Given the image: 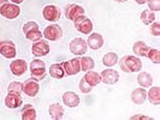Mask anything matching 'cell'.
Here are the masks:
<instances>
[{"label": "cell", "mask_w": 160, "mask_h": 120, "mask_svg": "<svg viewBox=\"0 0 160 120\" xmlns=\"http://www.w3.org/2000/svg\"><path fill=\"white\" fill-rule=\"evenodd\" d=\"M117 62H118V55L116 53H108L102 58V63L106 67H112L117 65Z\"/></svg>", "instance_id": "28"}, {"label": "cell", "mask_w": 160, "mask_h": 120, "mask_svg": "<svg viewBox=\"0 0 160 120\" xmlns=\"http://www.w3.org/2000/svg\"><path fill=\"white\" fill-rule=\"evenodd\" d=\"M155 12L149 9H146L141 13V21L143 22L145 25H149L150 23L155 21Z\"/></svg>", "instance_id": "26"}, {"label": "cell", "mask_w": 160, "mask_h": 120, "mask_svg": "<svg viewBox=\"0 0 160 120\" xmlns=\"http://www.w3.org/2000/svg\"><path fill=\"white\" fill-rule=\"evenodd\" d=\"M74 26L80 33L85 34V35H88L93 31V23L87 17H85L84 14L80 15L78 18H76L74 20Z\"/></svg>", "instance_id": "3"}, {"label": "cell", "mask_w": 160, "mask_h": 120, "mask_svg": "<svg viewBox=\"0 0 160 120\" xmlns=\"http://www.w3.org/2000/svg\"><path fill=\"white\" fill-rule=\"evenodd\" d=\"M70 51L76 56H82L87 51V43L83 38H74L70 43Z\"/></svg>", "instance_id": "7"}, {"label": "cell", "mask_w": 160, "mask_h": 120, "mask_svg": "<svg viewBox=\"0 0 160 120\" xmlns=\"http://www.w3.org/2000/svg\"><path fill=\"white\" fill-rule=\"evenodd\" d=\"M137 83L141 85L142 87H149L152 84V76L147 72H139L137 76Z\"/></svg>", "instance_id": "22"}, {"label": "cell", "mask_w": 160, "mask_h": 120, "mask_svg": "<svg viewBox=\"0 0 160 120\" xmlns=\"http://www.w3.org/2000/svg\"><path fill=\"white\" fill-rule=\"evenodd\" d=\"M36 30H39V28H38V24L36 23V22H28V23H25L23 25V32L24 34L28 33V32H32V31H36Z\"/></svg>", "instance_id": "32"}, {"label": "cell", "mask_w": 160, "mask_h": 120, "mask_svg": "<svg viewBox=\"0 0 160 120\" xmlns=\"http://www.w3.org/2000/svg\"><path fill=\"white\" fill-rule=\"evenodd\" d=\"M147 97L152 105H159L160 104V87L154 86L147 92Z\"/></svg>", "instance_id": "25"}, {"label": "cell", "mask_w": 160, "mask_h": 120, "mask_svg": "<svg viewBox=\"0 0 160 120\" xmlns=\"http://www.w3.org/2000/svg\"><path fill=\"white\" fill-rule=\"evenodd\" d=\"M8 93H15V94L21 95L23 93L22 89V83L20 82H11L8 86Z\"/></svg>", "instance_id": "30"}, {"label": "cell", "mask_w": 160, "mask_h": 120, "mask_svg": "<svg viewBox=\"0 0 160 120\" xmlns=\"http://www.w3.org/2000/svg\"><path fill=\"white\" fill-rule=\"evenodd\" d=\"M62 101L63 104L67 105L68 107H76L80 105V97L75 94L74 92H65L62 96Z\"/></svg>", "instance_id": "18"}, {"label": "cell", "mask_w": 160, "mask_h": 120, "mask_svg": "<svg viewBox=\"0 0 160 120\" xmlns=\"http://www.w3.org/2000/svg\"><path fill=\"white\" fill-rule=\"evenodd\" d=\"M60 15H61V11L57 6L53 4H48L42 9V17L45 18V20L50 22H56L59 20Z\"/></svg>", "instance_id": "9"}, {"label": "cell", "mask_w": 160, "mask_h": 120, "mask_svg": "<svg viewBox=\"0 0 160 120\" xmlns=\"http://www.w3.org/2000/svg\"><path fill=\"white\" fill-rule=\"evenodd\" d=\"M25 37L28 38V39L32 40V42H36V40L42 39V32H40L39 30H36V31H32V32H28V33H26Z\"/></svg>", "instance_id": "31"}, {"label": "cell", "mask_w": 160, "mask_h": 120, "mask_svg": "<svg viewBox=\"0 0 160 120\" xmlns=\"http://www.w3.org/2000/svg\"><path fill=\"white\" fill-rule=\"evenodd\" d=\"M63 112H64V109L60 104L56 103V104H52L50 105L49 107V115L52 119L55 120H59L63 117Z\"/></svg>", "instance_id": "20"}, {"label": "cell", "mask_w": 160, "mask_h": 120, "mask_svg": "<svg viewBox=\"0 0 160 120\" xmlns=\"http://www.w3.org/2000/svg\"><path fill=\"white\" fill-rule=\"evenodd\" d=\"M116 1H118V2H124V1H128V0H116Z\"/></svg>", "instance_id": "40"}, {"label": "cell", "mask_w": 160, "mask_h": 120, "mask_svg": "<svg viewBox=\"0 0 160 120\" xmlns=\"http://www.w3.org/2000/svg\"><path fill=\"white\" fill-rule=\"evenodd\" d=\"M23 103V99H22L21 95L15 94V93H8V95L4 98V104L8 108L11 109H15V108H19L20 106Z\"/></svg>", "instance_id": "15"}, {"label": "cell", "mask_w": 160, "mask_h": 120, "mask_svg": "<svg viewBox=\"0 0 160 120\" xmlns=\"http://www.w3.org/2000/svg\"><path fill=\"white\" fill-rule=\"evenodd\" d=\"M22 89H23V92L25 93L28 96L30 97H34L38 94L39 92V84L36 82V80L34 79H28L25 82L22 84Z\"/></svg>", "instance_id": "12"}, {"label": "cell", "mask_w": 160, "mask_h": 120, "mask_svg": "<svg viewBox=\"0 0 160 120\" xmlns=\"http://www.w3.org/2000/svg\"><path fill=\"white\" fill-rule=\"evenodd\" d=\"M86 43L92 49L97 50V49H100L103 46V37L99 33H93L88 36V39H87Z\"/></svg>", "instance_id": "16"}, {"label": "cell", "mask_w": 160, "mask_h": 120, "mask_svg": "<svg viewBox=\"0 0 160 120\" xmlns=\"http://www.w3.org/2000/svg\"><path fill=\"white\" fill-rule=\"evenodd\" d=\"M95 67V62H94L93 58L91 57H82L81 58V70L82 71H91Z\"/></svg>", "instance_id": "27"}, {"label": "cell", "mask_w": 160, "mask_h": 120, "mask_svg": "<svg viewBox=\"0 0 160 120\" xmlns=\"http://www.w3.org/2000/svg\"><path fill=\"white\" fill-rule=\"evenodd\" d=\"M131 119H152V118L147 116H143V115H136V116L131 117Z\"/></svg>", "instance_id": "36"}, {"label": "cell", "mask_w": 160, "mask_h": 120, "mask_svg": "<svg viewBox=\"0 0 160 120\" xmlns=\"http://www.w3.org/2000/svg\"><path fill=\"white\" fill-rule=\"evenodd\" d=\"M149 50V47L142 40L136 42L133 45V51L136 56H141V57H147V53Z\"/></svg>", "instance_id": "21"}, {"label": "cell", "mask_w": 160, "mask_h": 120, "mask_svg": "<svg viewBox=\"0 0 160 120\" xmlns=\"http://www.w3.org/2000/svg\"><path fill=\"white\" fill-rule=\"evenodd\" d=\"M49 74L55 79H62L65 74L63 65H62L61 63H55V65H51L50 68H49Z\"/></svg>", "instance_id": "24"}, {"label": "cell", "mask_w": 160, "mask_h": 120, "mask_svg": "<svg viewBox=\"0 0 160 120\" xmlns=\"http://www.w3.org/2000/svg\"><path fill=\"white\" fill-rule=\"evenodd\" d=\"M100 78H101V81H102L105 84L112 85V84H116V83L119 81V73H118V71H116V70L107 69V70H103V71L101 72Z\"/></svg>", "instance_id": "13"}, {"label": "cell", "mask_w": 160, "mask_h": 120, "mask_svg": "<svg viewBox=\"0 0 160 120\" xmlns=\"http://www.w3.org/2000/svg\"><path fill=\"white\" fill-rule=\"evenodd\" d=\"M147 98V91L143 87H138V89H135L131 94V99L134 104L136 105H141Z\"/></svg>", "instance_id": "17"}, {"label": "cell", "mask_w": 160, "mask_h": 120, "mask_svg": "<svg viewBox=\"0 0 160 120\" xmlns=\"http://www.w3.org/2000/svg\"><path fill=\"white\" fill-rule=\"evenodd\" d=\"M147 57L154 63H158L160 62V51L159 49H155V48H149L147 53Z\"/></svg>", "instance_id": "29"}, {"label": "cell", "mask_w": 160, "mask_h": 120, "mask_svg": "<svg viewBox=\"0 0 160 120\" xmlns=\"http://www.w3.org/2000/svg\"><path fill=\"white\" fill-rule=\"evenodd\" d=\"M7 2H9V0H0V8H1L4 3H7Z\"/></svg>", "instance_id": "39"}, {"label": "cell", "mask_w": 160, "mask_h": 120, "mask_svg": "<svg viewBox=\"0 0 160 120\" xmlns=\"http://www.w3.org/2000/svg\"><path fill=\"white\" fill-rule=\"evenodd\" d=\"M65 74L68 76H75L81 71V59L80 58H73V59L65 61L62 63Z\"/></svg>", "instance_id": "10"}, {"label": "cell", "mask_w": 160, "mask_h": 120, "mask_svg": "<svg viewBox=\"0 0 160 120\" xmlns=\"http://www.w3.org/2000/svg\"><path fill=\"white\" fill-rule=\"evenodd\" d=\"M10 70L14 76H23L26 72V70H28V63L23 59L14 60L10 63Z\"/></svg>", "instance_id": "14"}, {"label": "cell", "mask_w": 160, "mask_h": 120, "mask_svg": "<svg viewBox=\"0 0 160 120\" xmlns=\"http://www.w3.org/2000/svg\"><path fill=\"white\" fill-rule=\"evenodd\" d=\"M80 90L82 91L84 94H87V93H89L92 90H93V86H91V85L85 81L84 76H83L82 80H81V82H80Z\"/></svg>", "instance_id": "33"}, {"label": "cell", "mask_w": 160, "mask_h": 120, "mask_svg": "<svg viewBox=\"0 0 160 120\" xmlns=\"http://www.w3.org/2000/svg\"><path fill=\"white\" fill-rule=\"evenodd\" d=\"M141 59H138L135 56H124L120 60V67L127 73H132V72H138L142 70Z\"/></svg>", "instance_id": "1"}, {"label": "cell", "mask_w": 160, "mask_h": 120, "mask_svg": "<svg viewBox=\"0 0 160 120\" xmlns=\"http://www.w3.org/2000/svg\"><path fill=\"white\" fill-rule=\"evenodd\" d=\"M31 76L36 81H40L46 76V65L42 60L35 59L30 65Z\"/></svg>", "instance_id": "2"}, {"label": "cell", "mask_w": 160, "mask_h": 120, "mask_svg": "<svg viewBox=\"0 0 160 120\" xmlns=\"http://www.w3.org/2000/svg\"><path fill=\"white\" fill-rule=\"evenodd\" d=\"M42 36L48 40H52V42H57L63 36V32L60 25L58 24H52V25H48L45 28L44 32H42Z\"/></svg>", "instance_id": "5"}, {"label": "cell", "mask_w": 160, "mask_h": 120, "mask_svg": "<svg viewBox=\"0 0 160 120\" xmlns=\"http://www.w3.org/2000/svg\"><path fill=\"white\" fill-rule=\"evenodd\" d=\"M148 6L149 10L152 11H159L160 10V0H148Z\"/></svg>", "instance_id": "34"}, {"label": "cell", "mask_w": 160, "mask_h": 120, "mask_svg": "<svg viewBox=\"0 0 160 120\" xmlns=\"http://www.w3.org/2000/svg\"><path fill=\"white\" fill-rule=\"evenodd\" d=\"M49 50H50V47L45 39L36 40L32 46V53L35 57H44V56L48 55Z\"/></svg>", "instance_id": "8"}, {"label": "cell", "mask_w": 160, "mask_h": 120, "mask_svg": "<svg viewBox=\"0 0 160 120\" xmlns=\"http://www.w3.org/2000/svg\"><path fill=\"white\" fill-rule=\"evenodd\" d=\"M21 116L23 120H35L37 118V112H36V109L34 108L33 105L31 104H28L23 107L21 112Z\"/></svg>", "instance_id": "19"}, {"label": "cell", "mask_w": 160, "mask_h": 120, "mask_svg": "<svg viewBox=\"0 0 160 120\" xmlns=\"http://www.w3.org/2000/svg\"><path fill=\"white\" fill-rule=\"evenodd\" d=\"M84 79L91 86H96V85H98L99 83L101 82L100 74H99L98 72L92 71V70L86 72V74L84 76Z\"/></svg>", "instance_id": "23"}, {"label": "cell", "mask_w": 160, "mask_h": 120, "mask_svg": "<svg viewBox=\"0 0 160 120\" xmlns=\"http://www.w3.org/2000/svg\"><path fill=\"white\" fill-rule=\"evenodd\" d=\"M149 31H150V33H152V35L159 36L160 35V24H159V22H154V23H152V25L150 26Z\"/></svg>", "instance_id": "35"}, {"label": "cell", "mask_w": 160, "mask_h": 120, "mask_svg": "<svg viewBox=\"0 0 160 120\" xmlns=\"http://www.w3.org/2000/svg\"><path fill=\"white\" fill-rule=\"evenodd\" d=\"M135 1H136L138 4H145V3H147L148 0H135Z\"/></svg>", "instance_id": "37"}, {"label": "cell", "mask_w": 160, "mask_h": 120, "mask_svg": "<svg viewBox=\"0 0 160 120\" xmlns=\"http://www.w3.org/2000/svg\"><path fill=\"white\" fill-rule=\"evenodd\" d=\"M85 13V10L83 7L78 6V4H70L65 8V17L70 21H74L76 18H78L80 15H83Z\"/></svg>", "instance_id": "11"}, {"label": "cell", "mask_w": 160, "mask_h": 120, "mask_svg": "<svg viewBox=\"0 0 160 120\" xmlns=\"http://www.w3.org/2000/svg\"><path fill=\"white\" fill-rule=\"evenodd\" d=\"M10 1H12L13 3H15V4H20L23 2V0H10Z\"/></svg>", "instance_id": "38"}, {"label": "cell", "mask_w": 160, "mask_h": 120, "mask_svg": "<svg viewBox=\"0 0 160 120\" xmlns=\"http://www.w3.org/2000/svg\"><path fill=\"white\" fill-rule=\"evenodd\" d=\"M21 13L20 10V7L15 3H10V2H7L3 6L0 8V14L3 18L9 20H13L15 18L19 17V14Z\"/></svg>", "instance_id": "4"}, {"label": "cell", "mask_w": 160, "mask_h": 120, "mask_svg": "<svg viewBox=\"0 0 160 120\" xmlns=\"http://www.w3.org/2000/svg\"><path fill=\"white\" fill-rule=\"evenodd\" d=\"M0 55H2L4 58L12 59L17 56V48L15 45L11 40H2L0 42Z\"/></svg>", "instance_id": "6"}]
</instances>
